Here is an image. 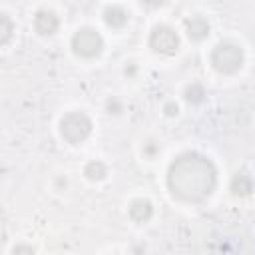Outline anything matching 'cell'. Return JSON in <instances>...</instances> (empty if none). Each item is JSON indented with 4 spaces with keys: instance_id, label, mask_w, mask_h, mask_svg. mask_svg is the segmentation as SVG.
<instances>
[{
    "instance_id": "6da1fadb",
    "label": "cell",
    "mask_w": 255,
    "mask_h": 255,
    "mask_svg": "<svg viewBox=\"0 0 255 255\" xmlns=\"http://www.w3.org/2000/svg\"><path fill=\"white\" fill-rule=\"evenodd\" d=\"M217 183V169L213 161L197 151L177 155L167 169L169 191L183 201H203L209 197Z\"/></svg>"
},
{
    "instance_id": "7a4b0ae2",
    "label": "cell",
    "mask_w": 255,
    "mask_h": 255,
    "mask_svg": "<svg viewBox=\"0 0 255 255\" xmlns=\"http://www.w3.org/2000/svg\"><path fill=\"white\" fill-rule=\"evenodd\" d=\"M211 64L219 74H235L243 66V50L235 42H219L211 52Z\"/></svg>"
},
{
    "instance_id": "3957f363",
    "label": "cell",
    "mask_w": 255,
    "mask_h": 255,
    "mask_svg": "<svg viewBox=\"0 0 255 255\" xmlns=\"http://www.w3.org/2000/svg\"><path fill=\"white\" fill-rule=\"evenodd\" d=\"M60 133L68 143H82L92 133V120L84 112H70L60 120Z\"/></svg>"
},
{
    "instance_id": "277c9868",
    "label": "cell",
    "mask_w": 255,
    "mask_h": 255,
    "mask_svg": "<svg viewBox=\"0 0 255 255\" xmlns=\"http://www.w3.org/2000/svg\"><path fill=\"white\" fill-rule=\"evenodd\" d=\"M72 50L80 58H96L104 50V38L94 28H80L72 36Z\"/></svg>"
},
{
    "instance_id": "5b68a950",
    "label": "cell",
    "mask_w": 255,
    "mask_h": 255,
    "mask_svg": "<svg viewBox=\"0 0 255 255\" xmlns=\"http://www.w3.org/2000/svg\"><path fill=\"white\" fill-rule=\"evenodd\" d=\"M149 48L157 54H165V56H171L177 52L179 48V36L177 32L171 28V26H165V24H159L151 30L149 34Z\"/></svg>"
},
{
    "instance_id": "8992f818",
    "label": "cell",
    "mask_w": 255,
    "mask_h": 255,
    "mask_svg": "<svg viewBox=\"0 0 255 255\" xmlns=\"http://www.w3.org/2000/svg\"><path fill=\"white\" fill-rule=\"evenodd\" d=\"M58 26H60V20L52 10H40L34 16V28L40 36H52L58 30Z\"/></svg>"
},
{
    "instance_id": "52a82bcc",
    "label": "cell",
    "mask_w": 255,
    "mask_h": 255,
    "mask_svg": "<svg viewBox=\"0 0 255 255\" xmlns=\"http://www.w3.org/2000/svg\"><path fill=\"white\" fill-rule=\"evenodd\" d=\"M185 32H187L189 40L201 42V40H205L209 36V24H207V20L203 16H197L195 14V16H191V18L185 20Z\"/></svg>"
},
{
    "instance_id": "ba28073f",
    "label": "cell",
    "mask_w": 255,
    "mask_h": 255,
    "mask_svg": "<svg viewBox=\"0 0 255 255\" xmlns=\"http://www.w3.org/2000/svg\"><path fill=\"white\" fill-rule=\"evenodd\" d=\"M151 215H153V207H151V203L147 199H135V201H131V205H129V217L135 223H145V221L151 219Z\"/></svg>"
},
{
    "instance_id": "9c48e42d",
    "label": "cell",
    "mask_w": 255,
    "mask_h": 255,
    "mask_svg": "<svg viewBox=\"0 0 255 255\" xmlns=\"http://www.w3.org/2000/svg\"><path fill=\"white\" fill-rule=\"evenodd\" d=\"M128 18H129V14L122 6H108L104 10V20H106V24L110 28H116V30L124 28L128 24Z\"/></svg>"
},
{
    "instance_id": "30bf717a",
    "label": "cell",
    "mask_w": 255,
    "mask_h": 255,
    "mask_svg": "<svg viewBox=\"0 0 255 255\" xmlns=\"http://www.w3.org/2000/svg\"><path fill=\"white\" fill-rule=\"evenodd\" d=\"M251 189H253V181H251L249 173L239 171V173L233 175V179H231V193L233 195H241L243 197V195H249Z\"/></svg>"
},
{
    "instance_id": "8fae6325",
    "label": "cell",
    "mask_w": 255,
    "mask_h": 255,
    "mask_svg": "<svg viewBox=\"0 0 255 255\" xmlns=\"http://www.w3.org/2000/svg\"><path fill=\"white\" fill-rule=\"evenodd\" d=\"M84 175H86L90 181H102V179L108 175V169H106V165H104L100 159H92V161L86 163Z\"/></svg>"
},
{
    "instance_id": "7c38bea8",
    "label": "cell",
    "mask_w": 255,
    "mask_h": 255,
    "mask_svg": "<svg viewBox=\"0 0 255 255\" xmlns=\"http://www.w3.org/2000/svg\"><path fill=\"white\" fill-rule=\"evenodd\" d=\"M203 98H205V90L201 84H191L185 88V100L189 104H201Z\"/></svg>"
},
{
    "instance_id": "4fadbf2b",
    "label": "cell",
    "mask_w": 255,
    "mask_h": 255,
    "mask_svg": "<svg viewBox=\"0 0 255 255\" xmlns=\"http://www.w3.org/2000/svg\"><path fill=\"white\" fill-rule=\"evenodd\" d=\"M12 34H14V24H12V20H10L6 14H0V46L6 44V42H10Z\"/></svg>"
},
{
    "instance_id": "5bb4252c",
    "label": "cell",
    "mask_w": 255,
    "mask_h": 255,
    "mask_svg": "<svg viewBox=\"0 0 255 255\" xmlns=\"http://www.w3.org/2000/svg\"><path fill=\"white\" fill-rule=\"evenodd\" d=\"M12 255H34V249L30 245H26V243H20V245L14 247Z\"/></svg>"
},
{
    "instance_id": "9a60e30c",
    "label": "cell",
    "mask_w": 255,
    "mask_h": 255,
    "mask_svg": "<svg viewBox=\"0 0 255 255\" xmlns=\"http://www.w3.org/2000/svg\"><path fill=\"white\" fill-rule=\"evenodd\" d=\"M163 112H165L167 116H177V112H179V108H177V104H173V102H169V104H165V106H163Z\"/></svg>"
},
{
    "instance_id": "2e32d148",
    "label": "cell",
    "mask_w": 255,
    "mask_h": 255,
    "mask_svg": "<svg viewBox=\"0 0 255 255\" xmlns=\"http://www.w3.org/2000/svg\"><path fill=\"white\" fill-rule=\"evenodd\" d=\"M157 149H159V145H155V141H149V143H147V145L143 147V153L151 157V155H153V153H155Z\"/></svg>"
}]
</instances>
